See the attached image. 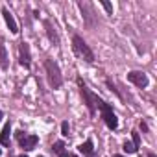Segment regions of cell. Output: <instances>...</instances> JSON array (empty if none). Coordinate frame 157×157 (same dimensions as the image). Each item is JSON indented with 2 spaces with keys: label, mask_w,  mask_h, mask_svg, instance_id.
Here are the masks:
<instances>
[{
  "label": "cell",
  "mask_w": 157,
  "mask_h": 157,
  "mask_svg": "<svg viewBox=\"0 0 157 157\" xmlns=\"http://www.w3.org/2000/svg\"><path fill=\"white\" fill-rule=\"evenodd\" d=\"M61 133H63L65 137L68 135V122H63V124H61Z\"/></svg>",
  "instance_id": "ac0fdd59"
},
{
  "label": "cell",
  "mask_w": 157,
  "mask_h": 157,
  "mask_svg": "<svg viewBox=\"0 0 157 157\" xmlns=\"http://www.w3.org/2000/svg\"><path fill=\"white\" fill-rule=\"evenodd\" d=\"M19 157H28V155H19Z\"/></svg>",
  "instance_id": "44dd1931"
},
{
  "label": "cell",
  "mask_w": 157,
  "mask_h": 157,
  "mask_svg": "<svg viewBox=\"0 0 157 157\" xmlns=\"http://www.w3.org/2000/svg\"><path fill=\"white\" fill-rule=\"evenodd\" d=\"M80 87H82V94H83V98H85V104H87V107H89V111L91 113H94V107H96V96L80 82Z\"/></svg>",
  "instance_id": "5b68a950"
},
{
  "label": "cell",
  "mask_w": 157,
  "mask_h": 157,
  "mask_svg": "<svg viewBox=\"0 0 157 157\" xmlns=\"http://www.w3.org/2000/svg\"><path fill=\"white\" fill-rule=\"evenodd\" d=\"M41 157H43V155H41Z\"/></svg>",
  "instance_id": "603a6c76"
},
{
  "label": "cell",
  "mask_w": 157,
  "mask_h": 157,
  "mask_svg": "<svg viewBox=\"0 0 157 157\" xmlns=\"http://www.w3.org/2000/svg\"><path fill=\"white\" fill-rule=\"evenodd\" d=\"M54 151H56L59 157H68V151L65 150V142H61V140H57V142L54 144Z\"/></svg>",
  "instance_id": "4fadbf2b"
},
{
  "label": "cell",
  "mask_w": 157,
  "mask_h": 157,
  "mask_svg": "<svg viewBox=\"0 0 157 157\" xmlns=\"http://www.w3.org/2000/svg\"><path fill=\"white\" fill-rule=\"evenodd\" d=\"M2 15H4L6 24L10 26V32H11V33H17V32H19V26H17V22H15V19H13V15L10 13L8 8H2Z\"/></svg>",
  "instance_id": "8992f818"
},
{
  "label": "cell",
  "mask_w": 157,
  "mask_h": 157,
  "mask_svg": "<svg viewBox=\"0 0 157 157\" xmlns=\"http://www.w3.org/2000/svg\"><path fill=\"white\" fill-rule=\"evenodd\" d=\"M80 8H82V11H83V17H85V22H87V26H94V21H93V10H91V6L87 4V2H80Z\"/></svg>",
  "instance_id": "52a82bcc"
},
{
  "label": "cell",
  "mask_w": 157,
  "mask_h": 157,
  "mask_svg": "<svg viewBox=\"0 0 157 157\" xmlns=\"http://www.w3.org/2000/svg\"><path fill=\"white\" fill-rule=\"evenodd\" d=\"M37 140H39V139H37V135H28V137L24 135V137L21 139V146H22L24 150H28V151H30V150H33V148H35Z\"/></svg>",
  "instance_id": "ba28073f"
},
{
  "label": "cell",
  "mask_w": 157,
  "mask_h": 157,
  "mask_svg": "<svg viewBox=\"0 0 157 157\" xmlns=\"http://www.w3.org/2000/svg\"><path fill=\"white\" fill-rule=\"evenodd\" d=\"M148 157H155V153H148Z\"/></svg>",
  "instance_id": "d6986e66"
},
{
  "label": "cell",
  "mask_w": 157,
  "mask_h": 157,
  "mask_svg": "<svg viewBox=\"0 0 157 157\" xmlns=\"http://www.w3.org/2000/svg\"><path fill=\"white\" fill-rule=\"evenodd\" d=\"M128 80H129L133 85L140 87V89H144V87L148 85V76H146L144 72H140V70H131V72L128 74Z\"/></svg>",
  "instance_id": "277c9868"
},
{
  "label": "cell",
  "mask_w": 157,
  "mask_h": 157,
  "mask_svg": "<svg viewBox=\"0 0 157 157\" xmlns=\"http://www.w3.org/2000/svg\"><path fill=\"white\" fill-rule=\"evenodd\" d=\"M72 48H74V52L80 56V57H83L87 63H93L94 61V54H93V50L87 46V43L80 37V35H74L72 37Z\"/></svg>",
  "instance_id": "7a4b0ae2"
},
{
  "label": "cell",
  "mask_w": 157,
  "mask_h": 157,
  "mask_svg": "<svg viewBox=\"0 0 157 157\" xmlns=\"http://www.w3.org/2000/svg\"><path fill=\"white\" fill-rule=\"evenodd\" d=\"M44 28H46V32H48V37H50L54 43H57V41H59V37H57L56 28L52 26V22H50V21H44Z\"/></svg>",
  "instance_id": "8fae6325"
},
{
  "label": "cell",
  "mask_w": 157,
  "mask_h": 157,
  "mask_svg": "<svg viewBox=\"0 0 157 157\" xmlns=\"http://www.w3.org/2000/svg\"><path fill=\"white\" fill-rule=\"evenodd\" d=\"M2 117H4V115H2V111H0V120H2Z\"/></svg>",
  "instance_id": "ffe728a7"
},
{
  "label": "cell",
  "mask_w": 157,
  "mask_h": 157,
  "mask_svg": "<svg viewBox=\"0 0 157 157\" xmlns=\"http://www.w3.org/2000/svg\"><path fill=\"white\" fill-rule=\"evenodd\" d=\"M131 135H133V146H135V148H139V144H140V137H139V133H137V131H133Z\"/></svg>",
  "instance_id": "e0dca14e"
},
{
  "label": "cell",
  "mask_w": 157,
  "mask_h": 157,
  "mask_svg": "<svg viewBox=\"0 0 157 157\" xmlns=\"http://www.w3.org/2000/svg\"><path fill=\"white\" fill-rule=\"evenodd\" d=\"M10 133H11V126L10 124H6L4 126V129H2V133H0V144H10Z\"/></svg>",
  "instance_id": "30bf717a"
},
{
  "label": "cell",
  "mask_w": 157,
  "mask_h": 157,
  "mask_svg": "<svg viewBox=\"0 0 157 157\" xmlns=\"http://www.w3.org/2000/svg\"><path fill=\"white\" fill-rule=\"evenodd\" d=\"M96 104H98V107L102 109V115H104V120H105L107 128H111V129H117V126H118V120H117V117H115V113H113L111 105H109V104H105L104 100H98V98H96Z\"/></svg>",
  "instance_id": "3957f363"
},
{
  "label": "cell",
  "mask_w": 157,
  "mask_h": 157,
  "mask_svg": "<svg viewBox=\"0 0 157 157\" xmlns=\"http://www.w3.org/2000/svg\"><path fill=\"white\" fill-rule=\"evenodd\" d=\"M102 6L105 8V11H107L109 15H113V6H111V4L107 2V0H102Z\"/></svg>",
  "instance_id": "2e32d148"
},
{
  "label": "cell",
  "mask_w": 157,
  "mask_h": 157,
  "mask_svg": "<svg viewBox=\"0 0 157 157\" xmlns=\"http://www.w3.org/2000/svg\"><path fill=\"white\" fill-rule=\"evenodd\" d=\"M115 157H124V155H115Z\"/></svg>",
  "instance_id": "7402d4cb"
},
{
  "label": "cell",
  "mask_w": 157,
  "mask_h": 157,
  "mask_svg": "<svg viewBox=\"0 0 157 157\" xmlns=\"http://www.w3.org/2000/svg\"><path fill=\"white\" fill-rule=\"evenodd\" d=\"M80 151L85 153V155H91V153H93V140L89 139V140H85L83 144H80Z\"/></svg>",
  "instance_id": "5bb4252c"
},
{
  "label": "cell",
  "mask_w": 157,
  "mask_h": 157,
  "mask_svg": "<svg viewBox=\"0 0 157 157\" xmlns=\"http://www.w3.org/2000/svg\"><path fill=\"white\" fill-rule=\"evenodd\" d=\"M44 68H46V74H48V83L52 89H59L63 85V76H61V70L57 67L56 61L52 59H46L44 61Z\"/></svg>",
  "instance_id": "6da1fadb"
},
{
  "label": "cell",
  "mask_w": 157,
  "mask_h": 157,
  "mask_svg": "<svg viewBox=\"0 0 157 157\" xmlns=\"http://www.w3.org/2000/svg\"><path fill=\"white\" fill-rule=\"evenodd\" d=\"M124 150H126L128 153H135V151H137V148L133 146V142H128V140L124 142Z\"/></svg>",
  "instance_id": "9a60e30c"
},
{
  "label": "cell",
  "mask_w": 157,
  "mask_h": 157,
  "mask_svg": "<svg viewBox=\"0 0 157 157\" xmlns=\"http://www.w3.org/2000/svg\"><path fill=\"white\" fill-rule=\"evenodd\" d=\"M21 65H24L26 68L30 67V46L26 43H21Z\"/></svg>",
  "instance_id": "9c48e42d"
},
{
  "label": "cell",
  "mask_w": 157,
  "mask_h": 157,
  "mask_svg": "<svg viewBox=\"0 0 157 157\" xmlns=\"http://www.w3.org/2000/svg\"><path fill=\"white\" fill-rule=\"evenodd\" d=\"M0 67L8 68V54H6V46L2 41H0Z\"/></svg>",
  "instance_id": "7c38bea8"
}]
</instances>
